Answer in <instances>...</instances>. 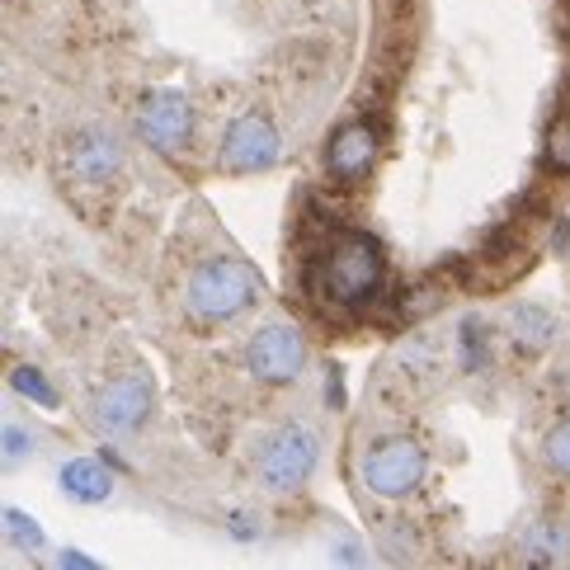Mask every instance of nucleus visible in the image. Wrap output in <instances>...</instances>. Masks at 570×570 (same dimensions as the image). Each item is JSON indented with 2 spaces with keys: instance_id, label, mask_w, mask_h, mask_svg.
Masks as SVG:
<instances>
[{
  "instance_id": "obj_1",
  "label": "nucleus",
  "mask_w": 570,
  "mask_h": 570,
  "mask_svg": "<svg viewBox=\"0 0 570 570\" xmlns=\"http://www.w3.org/2000/svg\"><path fill=\"white\" fill-rule=\"evenodd\" d=\"M255 297H259V274L246 259L222 255V259H208L194 269L189 288H185V312L198 325H217V321L240 316Z\"/></svg>"
},
{
  "instance_id": "obj_2",
  "label": "nucleus",
  "mask_w": 570,
  "mask_h": 570,
  "mask_svg": "<svg viewBox=\"0 0 570 570\" xmlns=\"http://www.w3.org/2000/svg\"><path fill=\"white\" fill-rule=\"evenodd\" d=\"M424 472H430V458H424V448L405 434L377 439L358 462V481L368 485L377 500H405L411 491H420Z\"/></svg>"
},
{
  "instance_id": "obj_3",
  "label": "nucleus",
  "mask_w": 570,
  "mask_h": 570,
  "mask_svg": "<svg viewBox=\"0 0 570 570\" xmlns=\"http://www.w3.org/2000/svg\"><path fill=\"white\" fill-rule=\"evenodd\" d=\"M377 283H382V255L373 240L340 236L331 255H325V293L344 302V307H358L363 297H373Z\"/></svg>"
},
{
  "instance_id": "obj_4",
  "label": "nucleus",
  "mask_w": 570,
  "mask_h": 570,
  "mask_svg": "<svg viewBox=\"0 0 570 570\" xmlns=\"http://www.w3.org/2000/svg\"><path fill=\"white\" fill-rule=\"evenodd\" d=\"M246 368L269 386L293 382L302 368H307V340H302V331L293 321H264L246 344Z\"/></svg>"
},
{
  "instance_id": "obj_5",
  "label": "nucleus",
  "mask_w": 570,
  "mask_h": 570,
  "mask_svg": "<svg viewBox=\"0 0 570 570\" xmlns=\"http://www.w3.org/2000/svg\"><path fill=\"white\" fill-rule=\"evenodd\" d=\"M255 466H259V481L269 485V491H297L316 466L312 430H302V424H283V430H274L269 439H264Z\"/></svg>"
},
{
  "instance_id": "obj_6",
  "label": "nucleus",
  "mask_w": 570,
  "mask_h": 570,
  "mask_svg": "<svg viewBox=\"0 0 570 570\" xmlns=\"http://www.w3.org/2000/svg\"><path fill=\"white\" fill-rule=\"evenodd\" d=\"M278 156H283V137L269 114H240L227 128V137H222V170L232 175L269 170Z\"/></svg>"
},
{
  "instance_id": "obj_7",
  "label": "nucleus",
  "mask_w": 570,
  "mask_h": 570,
  "mask_svg": "<svg viewBox=\"0 0 570 570\" xmlns=\"http://www.w3.org/2000/svg\"><path fill=\"white\" fill-rule=\"evenodd\" d=\"M151 401H156V386H151L147 373H141V368L137 373H118V377H109L95 392L90 415H95L99 430L124 434V430H137V424L151 415Z\"/></svg>"
},
{
  "instance_id": "obj_8",
  "label": "nucleus",
  "mask_w": 570,
  "mask_h": 570,
  "mask_svg": "<svg viewBox=\"0 0 570 570\" xmlns=\"http://www.w3.org/2000/svg\"><path fill=\"white\" fill-rule=\"evenodd\" d=\"M137 132L151 141L156 151H185L194 137V109L179 90H151L147 105L137 114Z\"/></svg>"
},
{
  "instance_id": "obj_9",
  "label": "nucleus",
  "mask_w": 570,
  "mask_h": 570,
  "mask_svg": "<svg viewBox=\"0 0 570 570\" xmlns=\"http://www.w3.org/2000/svg\"><path fill=\"white\" fill-rule=\"evenodd\" d=\"M373 160H377V137H373V128H363V124L340 128V132L331 137V147H325V170H331L335 179H358V175H368Z\"/></svg>"
},
{
  "instance_id": "obj_10",
  "label": "nucleus",
  "mask_w": 570,
  "mask_h": 570,
  "mask_svg": "<svg viewBox=\"0 0 570 570\" xmlns=\"http://www.w3.org/2000/svg\"><path fill=\"white\" fill-rule=\"evenodd\" d=\"M124 166V147L109 132H80L67 147V170L76 179H114Z\"/></svg>"
},
{
  "instance_id": "obj_11",
  "label": "nucleus",
  "mask_w": 570,
  "mask_h": 570,
  "mask_svg": "<svg viewBox=\"0 0 570 570\" xmlns=\"http://www.w3.org/2000/svg\"><path fill=\"white\" fill-rule=\"evenodd\" d=\"M504 335L519 354H542L547 344L557 340V316L538 307V302H519V307H509V316H504Z\"/></svg>"
},
{
  "instance_id": "obj_12",
  "label": "nucleus",
  "mask_w": 570,
  "mask_h": 570,
  "mask_svg": "<svg viewBox=\"0 0 570 570\" xmlns=\"http://www.w3.org/2000/svg\"><path fill=\"white\" fill-rule=\"evenodd\" d=\"M57 485H62V495L76 504H99L114 491V472L99 458H71L62 472H57Z\"/></svg>"
},
{
  "instance_id": "obj_13",
  "label": "nucleus",
  "mask_w": 570,
  "mask_h": 570,
  "mask_svg": "<svg viewBox=\"0 0 570 570\" xmlns=\"http://www.w3.org/2000/svg\"><path fill=\"white\" fill-rule=\"evenodd\" d=\"M523 552H528V561H533V566H561L566 552H570V538H566L561 523H538L533 533H528Z\"/></svg>"
},
{
  "instance_id": "obj_14",
  "label": "nucleus",
  "mask_w": 570,
  "mask_h": 570,
  "mask_svg": "<svg viewBox=\"0 0 570 570\" xmlns=\"http://www.w3.org/2000/svg\"><path fill=\"white\" fill-rule=\"evenodd\" d=\"M485 340H491V331H485V321L466 316L462 331H458V344H462V368H485L491 363V350H485Z\"/></svg>"
},
{
  "instance_id": "obj_15",
  "label": "nucleus",
  "mask_w": 570,
  "mask_h": 570,
  "mask_svg": "<svg viewBox=\"0 0 570 570\" xmlns=\"http://www.w3.org/2000/svg\"><path fill=\"white\" fill-rule=\"evenodd\" d=\"M10 386H14L19 396H29L33 405H43V411H52V405H62V401H57V392H52V382H48L43 373H38V368H14V373H10Z\"/></svg>"
},
{
  "instance_id": "obj_16",
  "label": "nucleus",
  "mask_w": 570,
  "mask_h": 570,
  "mask_svg": "<svg viewBox=\"0 0 570 570\" xmlns=\"http://www.w3.org/2000/svg\"><path fill=\"white\" fill-rule=\"evenodd\" d=\"M542 458H547V466H552L557 476H566L570 481V420H561L552 434H547V443H542Z\"/></svg>"
},
{
  "instance_id": "obj_17",
  "label": "nucleus",
  "mask_w": 570,
  "mask_h": 570,
  "mask_svg": "<svg viewBox=\"0 0 570 570\" xmlns=\"http://www.w3.org/2000/svg\"><path fill=\"white\" fill-rule=\"evenodd\" d=\"M6 533H10V542L24 547V552H38V547H43V533H38V523L24 514V509H6Z\"/></svg>"
},
{
  "instance_id": "obj_18",
  "label": "nucleus",
  "mask_w": 570,
  "mask_h": 570,
  "mask_svg": "<svg viewBox=\"0 0 570 570\" xmlns=\"http://www.w3.org/2000/svg\"><path fill=\"white\" fill-rule=\"evenodd\" d=\"M29 458V434L24 430H14V424H6V462H24Z\"/></svg>"
},
{
  "instance_id": "obj_19",
  "label": "nucleus",
  "mask_w": 570,
  "mask_h": 570,
  "mask_svg": "<svg viewBox=\"0 0 570 570\" xmlns=\"http://www.w3.org/2000/svg\"><path fill=\"white\" fill-rule=\"evenodd\" d=\"M547 151H552L557 166H570V124H566V128H557V137L547 141Z\"/></svg>"
},
{
  "instance_id": "obj_20",
  "label": "nucleus",
  "mask_w": 570,
  "mask_h": 570,
  "mask_svg": "<svg viewBox=\"0 0 570 570\" xmlns=\"http://www.w3.org/2000/svg\"><path fill=\"white\" fill-rule=\"evenodd\" d=\"M57 566H76V570H95L90 557H80V552H57Z\"/></svg>"
},
{
  "instance_id": "obj_21",
  "label": "nucleus",
  "mask_w": 570,
  "mask_h": 570,
  "mask_svg": "<svg viewBox=\"0 0 570 570\" xmlns=\"http://www.w3.org/2000/svg\"><path fill=\"white\" fill-rule=\"evenodd\" d=\"M566 240H570V227H566V222H557V236H552V246H557V250H566Z\"/></svg>"
}]
</instances>
